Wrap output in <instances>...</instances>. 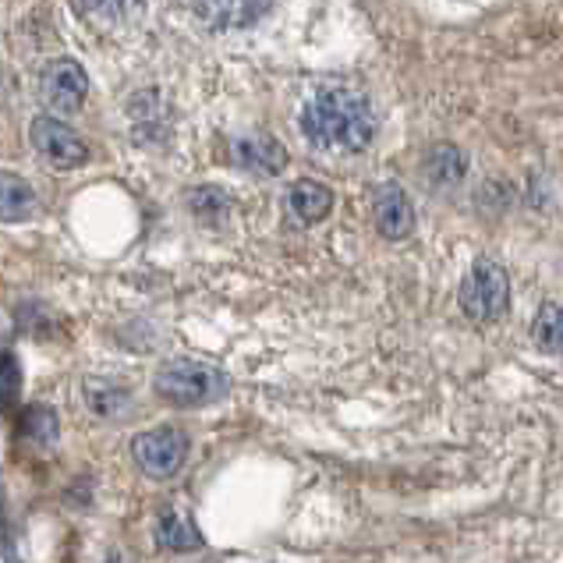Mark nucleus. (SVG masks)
<instances>
[{
  "label": "nucleus",
  "instance_id": "nucleus-1",
  "mask_svg": "<svg viewBox=\"0 0 563 563\" xmlns=\"http://www.w3.org/2000/svg\"><path fill=\"white\" fill-rule=\"evenodd\" d=\"M301 135L316 150L362 153L376 139V114L355 89H323L301 110Z\"/></svg>",
  "mask_w": 563,
  "mask_h": 563
},
{
  "label": "nucleus",
  "instance_id": "nucleus-2",
  "mask_svg": "<svg viewBox=\"0 0 563 563\" xmlns=\"http://www.w3.org/2000/svg\"><path fill=\"white\" fill-rule=\"evenodd\" d=\"M156 397H164L167 405L191 408V405H209L228 390V379L217 365L199 362V358H170L156 368L153 379Z\"/></svg>",
  "mask_w": 563,
  "mask_h": 563
},
{
  "label": "nucleus",
  "instance_id": "nucleus-3",
  "mask_svg": "<svg viewBox=\"0 0 563 563\" xmlns=\"http://www.w3.org/2000/svg\"><path fill=\"white\" fill-rule=\"evenodd\" d=\"M510 305V280L507 269L493 260H478L468 277L461 280V309L472 319H496L504 316Z\"/></svg>",
  "mask_w": 563,
  "mask_h": 563
},
{
  "label": "nucleus",
  "instance_id": "nucleus-4",
  "mask_svg": "<svg viewBox=\"0 0 563 563\" xmlns=\"http://www.w3.org/2000/svg\"><path fill=\"white\" fill-rule=\"evenodd\" d=\"M132 454L139 461V468L150 478H170L181 472V464L188 457V440L181 429L159 426L150 432H139L132 443Z\"/></svg>",
  "mask_w": 563,
  "mask_h": 563
},
{
  "label": "nucleus",
  "instance_id": "nucleus-5",
  "mask_svg": "<svg viewBox=\"0 0 563 563\" xmlns=\"http://www.w3.org/2000/svg\"><path fill=\"white\" fill-rule=\"evenodd\" d=\"M29 139H32V146H36V153L51 167H57V170L82 167L86 156H89L86 142L78 139L64 121H57V118H36V121H32V128H29Z\"/></svg>",
  "mask_w": 563,
  "mask_h": 563
},
{
  "label": "nucleus",
  "instance_id": "nucleus-6",
  "mask_svg": "<svg viewBox=\"0 0 563 563\" xmlns=\"http://www.w3.org/2000/svg\"><path fill=\"white\" fill-rule=\"evenodd\" d=\"M40 92H43V103L51 107L54 114H75L89 96V78L82 71V64H75L68 57L54 60L51 68L43 71Z\"/></svg>",
  "mask_w": 563,
  "mask_h": 563
},
{
  "label": "nucleus",
  "instance_id": "nucleus-7",
  "mask_svg": "<svg viewBox=\"0 0 563 563\" xmlns=\"http://www.w3.org/2000/svg\"><path fill=\"white\" fill-rule=\"evenodd\" d=\"M373 217H376L379 234L390 238V241H405L415 231V206L408 199V191L400 185H394V181H386V185L376 188Z\"/></svg>",
  "mask_w": 563,
  "mask_h": 563
},
{
  "label": "nucleus",
  "instance_id": "nucleus-8",
  "mask_svg": "<svg viewBox=\"0 0 563 563\" xmlns=\"http://www.w3.org/2000/svg\"><path fill=\"white\" fill-rule=\"evenodd\" d=\"M231 153H234L238 167H245L252 174H263V178H269V174H280L284 164H287L284 146L273 135H266V132H252V135L234 139Z\"/></svg>",
  "mask_w": 563,
  "mask_h": 563
},
{
  "label": "nucleus",
  "instance_id": "nucleus-9",
  "mask_svg": "<svg viewBox=\"0 0 563 563\" xmlns=\"http://www.w3.org/2000/svg\"><path fill=\"white\" fill-rule=\"evenodd\" d=\"M287 206H291V213L301 220V223H319L323 217H330L333 209V191L323 185V181H298L291 188V196H287Z\"/></svg>",
  "mask_w": 563,
  "mask_h": 563
},
{
  "label": "nucleus",
  "instance_id": "nucleus-10",
  "mask_svg": "<svg viewBox=\"0 0 563 563\" xmlns=\"http://www.w3.org/2000/svg\"><path fill=\"white\" fill-rule=\"evenodd\" d=\"M273 0H202L206 14L223 29H245L260 22Z\"/></svg>",
  "mask_w": 563,
  "mask_h": 563
},
{
  "label": "nucleus",
  "instance_id": "nucleus-11",
  "mask_svg": "<svg viewBox=\"0 0 563 563\" xmlns=\"http://www.w3.org/2000/svg\"><path fill=\"white\" fill-rule=\"evenodd\" d=\"M156 542L164 545V550H199L202 545V536H199V528L191 525L188 514L181 510H164L156 518Z\"/></svg>",
  "mask_w": 563,
  "mask_h": 563
},
{
  "label": "nucleus",
  "instance_id": "nucleus-12",
  "mask_svg": "<svg viewBox=\"0 0 563 563\" xmlns=\"http://www.w3.org/2000/svg\"><path fill=\"white\" fill-rule=\"evenodd\" d=\"M464 170H468V159H464V153L457 146H437L426 153V174L437 188L461 185Z\"/></svg>",
  "mask_w": 563,
  "mask_h": 563
},
{
  "label": "nucleus",
  "instance_id": "nucleus-13",
  "mask_svg": "<svg viewBox=\"0 0 563 563\" xmlns=\"http://www.w3.org/2000/svg\"><path fill=\"white\" fill-rule=\"evenodd\" d=\"M532 341L545 355H563V305H542L532 323Z\"/></svg>",
  "mask_w": 563,
  "mask_h": 563
},
{
  "label": "nucleus",
  "instance_id": "nucleus-14",
  "mask_svg": "<svg viewBox=\"0 0 563 563\" xmlns=\"http://www.w3.org/2000/svg\"><path fill=\"white\" fill-rule=\"evenodd\" d=\"M86 8L103 25H132L146 11V0H86Z\"/></svg>",
  "mask_w": 563,
  "mask_h": 563
},
{
  "label": "nucleus",
  "instance_id": "nucleus-15",
  "mask_svg": "<svg viewBox=\"0 0 563 563\" xmlns=\"http://www.w3.org/2000/svg\"><path fill=\"white\" fill-rule=\"evenodd\" d=\"M0 188H4V220H22V217L32 213V202H36V196H32V188L22 178L4 174Z\"/></svg>",
  "mask_w": 563,
  "mask_h": 563
},
{
  "label": "nucleus",
  "instance_id": "nucleus-16",
  "mask_svg": "<svg viewBox=\"0 0 563 563\" xmlns=\"http://www.w3.org/2000/svg\"><path fill=\"white\" fill-rule=\"evenodd\" d=\"M228 196H223V191L220 188H196V191H188V209H191V213H196L199 220H209V223H213V220H220L223 213H228Z\"/></svg>",
  "mask_w": 563,
  "mask_h": 563
},
{
  "label": "nucleus",
  "instance_id": "nucleus-17",
  "mask_svg": "<svg viewBox=\"0 0 563 563\" xmlns=\"http://www.w3.org/2000/svg\"><path fill=\"white\" fill-rule=\"evenodd\" d=\"M22 429H25V437H32L36 443H51L57 440V415L51 408H29L22 415Z\"/></svg>",
  "mask_w": 563,
  "mask_h": 563
},
{
  "label": "nucleus",
  "instance_id": "nucleus-18",
  "mask_svg": "<svg viewBox=\"0 0 563 563\" xmlns=\"http://www.w3.org/2000/svg\"><path fill=\"white\" fill-rule=\"evenodd\" d=\"M128 405V390H121V386H96L89 383V408L96 415H121Z\"/></svg>",
  "mask_w": 563,
  "mask_h": 563
},
{
  "label": "nucleus",
  "instance_id": "nucleus-19",
  "mask_svg": "<svg viewBox=\"0 0 563 563\" xmlns=\"http://www.w3.org/2000/svg\"><path fill=\"white\" fill-rule=\"evenodd\" d=\"M19 397V358L4 351V405H14Z\"/></svg>",
  "mask_w": 563,
  "mask_h": 563
}]
</instances>
